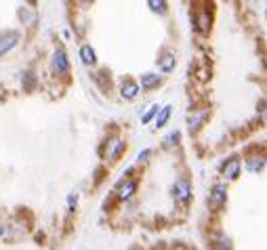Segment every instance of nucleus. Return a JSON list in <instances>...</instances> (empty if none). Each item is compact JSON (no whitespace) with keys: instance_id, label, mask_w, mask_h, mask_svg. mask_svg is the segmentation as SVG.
<instances>
[{"instance_id":"1","label":"nucleus","mask_w":267,"mask_h":250,"mask_svg":"<svg viewBox=\"0 0 267 250\" xmlns=\"http://www.w3.org/2000/svg\"><path fill=\"white\" fill-rule=\"evenodd\" d=\"M170 196H173L175 202L179 204H187L192 200V183L187 179H177L175 185L170 187Z\"/></svg>"},{"instance_id":"2","label":"nucleus","mask_w":267,"mask_h":250,"mask_svg":"<svg viewBox=\"0 0 267 250\" xmlns=\"http://www.w3.org/2000/svg\"><path fill=\"white\" fill-rule=\"evenodd\" d=\"M19 40H21L19 32H4V34H0V57L9 55L19 44Z\"/></svg>"},{"instance_id":"3","label":"nucleus","mask_w":267,"mask_h":250,"mask_svg":"<svg viewBox=\"0 0 267 250\" xmlns=\"http://www.w3.org/2000/svg\"><path fill=\"white\" fill-rule=\"evenodd\" d=\"M53 72L57 76H66L69 72V59L63 49H57L53 53Z\"/></svg>"},{"instance_id":"4","label":"nucleus","mask_w":267,"mask_h":250,"mask_svg":"<svg viewBox=\"0 0 267 250\" xmlns=\"http://www.w3.org/2000/svg\"><path fill=\"white\" fill-rule=\"evenodd\" d=\"M227 200V187L223 183H217V185H213V189H211V196H208V204H211L213 208H221L225 204Z\"/></svg>"},{"instance_id":"5","label":"nucleus","mask_w":267,"mask_h":250,"mask_svg":"<svg viewBox=\"0 0 267 250\" xmlns=\"http://www.w3.org/2000/svg\"><path fill=\"white\" fill-rule=\"evenodd\" d=\"M137 187H139V183L135 181V179H126V181H122L116 189L118 200H131V198L137 194Z\"/></svg>"},{"instance_id":"6","label":"nucleus","mask_w":267,"mask_h":250,"mask_svg":"<svg viewBox=\"0 0 267 250\" xmlns=\"http://www.w3.org/2000/svg\"><path fill=\"white\" fill-rule=\"evenodd\" d=\"M221 170H223V177L227 179V181H236V179L240 177V170H242V164H240L238 158H232L221 166Z\"/></svg>"},{"instance_id":"7","label":"nucleus","mask_w":267,"mask_h":250,"mask_svg":"<svg viewBox=\"0 0 267 250\" xmlns=\"http://www.w3.org/2000/svg\"><path fill=\"white\" fill-rule=\"evenodd\" d=\"M139 93H141V86H139L135 80H124L122 84H120V97L126 99V101L137 99Z\"/></svg>"},{"instance_id":"8","label":"nucleus","mask_w":267,"mask_h":250,"mask_svg":"<svg viewBox=\"0 0 267 250\" xmlns=\"http://www.w3.org/2000/svg\"><path fill=\"white\" fill-rule=\"evenodd\" d=\"M124 150H126V143L122 139H112L110 143H107V160L116 162V160L124 153Z\"/></svg>"},{"instance_id":"9","label":"nucleus","mask_w":267,"mask_h":250,"mask_svg":"<svg viewBox=\"0 0 267 250\" xmlns=\"http://www.w3.org/2000/svg\"><path fill=\"white\" fill-rule=\"evenodd\" d=\"M80 59L84 66H91V67L97 63V53H95V49L91 44H82L80 47Z\"/></svg>"},{"instance_id":"10","label":"nucleus","mask_w":267,"mask_h":250,"mask_svg":"<svg viewBox=\"0 0 267 250\" xmlns=\"http://www.w3.org/2000/svg\"><path fill=\"white\" fill-rule=\"evenodd\" d=\"M162 84V76H158V74H143L141 76V88L143 91H151V88H158Z\"/></svg>"},{"instance_id":"11","label":"nucleus","mask_w":267,"mask_h":250,"mask_svg":"<svg viewBox=\"0 0 267 250\" xmlns=\"http://www.w3.org/2000/svg\"><path fill=\"white\" fill-rule=\"evenodd\" d=\"M175 66H177V59L173 53H164L160 59H158V67H160V72H164V74H170L175 69Z\"/></svg>"},{"instance_id":"12","label":"nucleus","mask_w":267,"mask_h":250,"mask_svg":"<svg viewBox=\"0 0 267 250\" xmlns=\"http://www.w3.org/2000/svg\"><path fill=\"white\" fill-rule=\"evenodd\" d=\"M170 112H173V105H164L158 110L156 114V128H164L168 122V118H170Z\"/></svg>"},{"instance_id":"13","label":"nucleus","mask_w":267,"mask_h":250,"mask_svg":"<svg viewBox=\"0 0 267 250\" xmlns=\"http://www.w3.org/2000/svg\"><path fill=\"white\" fill-rule=\"evenodd\" d=\"M246 168H249L250 172H263L265 168V158L263 156H252L246 160Z\"/></svg>"},{"instance_id":"14","label":"nucleus","mask_w":267,"mask_h":250,"mask_svg":"<svg viewBox=\"0 0 267 250\" xmlns=\"http://www.w3.org/2000/svg\"><path fill=\"white\" fill-rule=\"evenodd\" d=\"M148 6L151 9V13H156V15H167L168 13L167 0H148Z\"/></svg>"},{"instance_id":"15","label":"nucleus","mask_w":267,"mask_h":250,"mask_svg":"<svg viewBox=\"0 0 267 250\" xmlns=\"http://www.w3.org/2000/svg\"><path fill=\"white\" fill-rule=\"evenodd\" d=\"M179 143V131H173V133H168L167 137L162 139V147L164 150H173V147Z\"/></svg>"},{"instance_id":"16","label":"nucleus","mask_w":267,"mask_h":250,"mask_svg":"<svg viewBox=\"0 0 267 250\" xmlns=\"http://www.w3.org/2000/svg\"><path fill=\"white\" fill-rule=\"evenodd\" d=\"M204 118H206V112L202 110V112H198L194 118H189V133H196L198 128L202 126V122H204Z\"/></svg>"},{"instance_id":"17","label":"nucleus","mask_w":267,"mask_h":250,"mask_svg":"<svg viewBox=\"0 0 267 250\" xmlns=\"http://www.w3.org/2000/svg\"><path fill=\"white\" fill-rule=\"evenodd\" d=\"M158 110H160V105H158V103H154V105H150V107H148V112H145V114H143V116H141V122H143V124H148V122H151V120H154V118H156V114H158Z\"/></svg>"},{"instance_id":"18","label":"nucleus","mask_w":267,"mask_h":250,"mask_svg":"<svg viewBox=\"0 0 267 250\" xmlns=\"http://www.w3.org/2000/svg\"><path fill=\"white\" fill-rule=\"evenodd\" d=\"M17 17H19V21H23V25H28L32 19H34V13H32V9H25V6H21V9L17 11Z\"/></svg>"},{"instance_id":"19","label":"nucleus","mask_w":267,"mask_h":250,"mask_svg":"<svg viewBox=\"0 0 267 250\" xmlns=\"http://www.w3.org/2000/svg\"><path fill=\"white\" fill-rule=\"evenodd\" d=\"M198 30L204 32V34L211 30V17H208V13H202V15L198 17Z\"/></svg>"},{"instance_id":"20","label":"nucleus","mask_w":267,"mask_h":250,"mask_svg":"<svg viewBox=\"0 0 267 250\" xmlns=\"http://www.w3.org/2000/svg\"><path fill=\"white\" fill-rule=\"evenodd\" d=\"M76 202H78V194H76V191H72V194H69V198H67V208H69V210H74Z\"/></svg>"},{"instance_id":"21","label":"nucleus","mask_w":267,"mask_h":250,"mask_svg":"<svg viewBox=\"0 0 267 250\" xmlns=\"http://www.w3.org/2000/svg\"><path fill=\"white\" fill-rule=\"evenodd\" d=\"M151 156V150H143V151H139V156H137V162H148V158Z\"/></svg>"},{"instance_id":"22","label":"nucleus","mask_w":267,"mask_h":250,"mask_svg":"<svg viewBox=\"0 0 267 250\" xmlns=\"http://www.w3.org/2000/svg\"><path fill=\"white\" fill-rule=\"evenodd\" d=\"M4 232H6V229H4L2 225H0V238H2V235H4Z\"/></svg>"},{"instance_id":"23","label":"nucleus","mask_w":267,"mask_h":250,"mask_svg":"<svg viewBox=\"0 0 267 250\" xmlns=\"http://www.w3.org/2000/svg\"><path fill=\"white\" fill-rule=\"evenodd\" d=\"M80 2H82V4H88V2H93V0H80Z\"/></svg>"},{"instance_id":"24","label":"nucleus","mask_w":267,"mask_h":250,"mask_svg":"<svg viewBox=\"0 0 267 250\" xmlns=\"http://www.w3.org/2000/svg\"><path fill=\"white\" fill-rule=\"evenodd\" d=\"M25 2H28V4H36V0H25Z\"/></svg>"}]
</instances>
